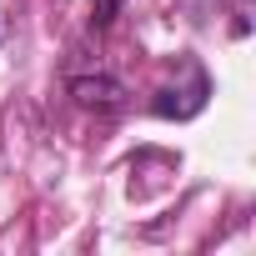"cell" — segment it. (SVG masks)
<instances>
[{
	"label": "cell",
	"instance_id": "obj_1",
	"mask_svg": "<svg viewBox=\"0 0 256 256\" xmlns=\"http://www.w3.org/2000/svg\"><path fill=\"white\" fill-rule=\"evenodd\" d=\"M206 96H211V80H206V70L196 66L186 90H181V86H161L151 106H156V116H176V120H186V116H196V110L206 106Z\"/></svg>",
	"mask_w": 256,
	"mask_h": 256
},
{
	"label": "cell",
	"instance_id": "obj_2",
	"mask_svg": "<svg viewBox=\"0 0 256 256\" xmlns=\"http://www.w3.org/2000/svg\"><path fill=\"white\" fill-rule=\"evenodd\" d=\"M70 96H76V106L100 110V116H116V110L126 106V90H120V80H110V76H76V80H70Z\"/></svg>",
	"mask_w": 256,
	"mask_h": 256
},
{
	"label": "cell",
	"instance_id": "obj_3",
	"mask_svg": "<svg viewBox=\"0 0 256 256\" xmlns=\"http://www.w3.org/2000/svg\"><path fill=\"white\" fill-rule=\"evenodd\" d=\"M116 10H120V0H96L90 6V30H106L116 20Z\"/></svg>",
	"mask_w": 256,
	"mask_h": 256
},
{
	"label": "cell",
	"instance_id": "obj_4",
	"mask_svg": "<svg viewBox=\"0 0 256 256\" xmlns=\"http://www.w3.org/2000/svg\"><path fill=\"white\" fill-rule=\"evenodd\" d=\"M0 40H6V26H0Z\"/></svg>",
	"mask_w": 256,
	"mask_h": 256
}]
</instances>
